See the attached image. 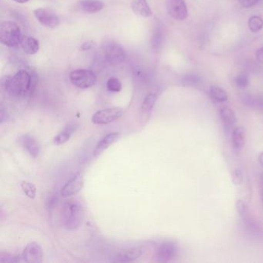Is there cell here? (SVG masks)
<instances>
[{"instance_id":"1","label":"cell","mask_w":263,"mask_h":263,"mask_svg":"<svg viewBox=\"0 0 263 263\" xmlns=\"http://www.w3.org/2000/svg\"><path fill=\"white\" fill-rule=\"evenodd\" d=\"M37 77L27 70H21L13 77H6L2 87L10 96L28 98L31 96L37 84Z\"/></svg>"},{"instance_id":"2","label":"cell","mask_w":263,"mask_h":263,"mask_svg":"<svg viewBox=\"0 0 263 263\" xmlns=\"http://www.w3.org/2000/svg\"><path fill=\"white\" fill-rule=\"evenodd\" d=\"M84 211L82 204L74 199L66 201L61 211V222L67 230L79 229L84 221Z\"/></svg>"},{"instance_id":"3","label":"cell","mask_w":263,"mask_h":263,"mask_svg":"<svg viewBox=\"0 0 263 263\" xmlns=\"http://www.w3.org/2000/svg\"><path fill=\"white\" fill-rule=\"evenodd\" d=\"M21 29L13 21H4L0 24V41L8 47H16L22 39Z\"/></svg>"},{"instance_id":"4","label":"cell","mask_w":263,"mask_h":263,"mask_svg":"<svg viewBox=\"0 0 263 263\" xmlns=\"http://www.w3.org/2000/svg\"><path fill=\"white\" fill-rule=\"evenodd\" d=\"M102 50L106 61L112 66L123 64L127 58V53L124 47L115 41H106L103 44Z\"/></svg>"},{"instance_id":"5","label":"cell","mask_w":263,"mask_h":263,"mask_svg":"<svg viewBox=\"0 0 263 263\" xmlns=\"http://www.w3.org/2000/svg\"><path fill=\"white\" fill-rule=\"evenodd\" d=\"M72 84L81 89H87L93 87L97 83V75L93 70L79 69L73 70L70 73Z\"/></svg>"},{"instance_id":"6","label":"cell","mask_w":263,"mask_h":263,"mask_svg":"<svg viewBox=\"0 0 263 263\" xmlns=\"http://www.w3.org/2000/svg\"><path fill=\"white\" fill-rule=\"evenodd\" d=\"M124 109L121 107L104 109L96 112L92 117V122L95 124H107L119 119L124 115Z\"/></svg>"},{"instance_id":"7","label":"cell","mask_w":263,"mask_h":263,"mask_svg":"<svg viewBox=\"0 0 263 263\" xmlns=\"http://www.w3.org/2000/svg\"><path fill=\"white\" fill-rule=\"evenodd\" d=\"M178 252L176 243L172 241H166L158 246L155 252V257L157 261L160 262H168L177 256Z\"/></svg>"},{"instance_id":"8","label":"cell","mask_w":263,"mask_h":263,"mask_svg":"<svg viewBox=\"0 0 263 263\" xmlns=\"http://www.w3.org/2000/svg\"><path fill=\"white\" fill-rule=\"evenodd\" d=\"M38 22L50 29H55L60 25V18L53 10L47 8H38L33 11Z\"/></svg>"},{"instance_id":"9","label":"cell","mask_w":263,"mask_h":263,"mask_svg":"<svg viewBox=\"0 0 263 263\" xmlns=\"http://www.w3.org/2000/svg\"><path fill=\"white\" fill-rule=\"evenodd\" d=\"M84 175L82 172H77L61 189V195L64 198L76 195L81 192L84 187Z\"/></svg>"},{"instance_id":"10","label":"cell","mask_w":263,"mask_h":263,"mask_svg":"<svg viewBox=\"0 0 263 263\" xmlns=\"http://www.w3.org/2000/svg\"><path fill=\"white\" fill-rule=\"evenodd\" d=\"M167 13L175 21H184L189 16L187 5L184 0H168Z\"/></svg>"},{"instance_id":"11","label":"cell","mask_w":263,"mask_h":263,"mask_svg":"<svg viewBox=\"0 0 263 263\" xmlns=\"http://www.w3.org/2000/svg\"><path fill=\"white\" fill-rule=\"evenodd\" d=\"M24 261L29 263H41L43 261V250L37 242L29 243L22 254Z\"/></svg>"},{"instance_id":"12","label":"cell","mask_w":263,"mask_h":263,"mask_svg":"<svg viewBox=\"0 0 263 263\" xmlns=\"http://www.w3.org/2000/svg\"><path fill=\"white\" fill-rule=\"evenodd\" d=\"M121 134L118 133V132H114V133L108 134V135H106L97 144L96 147H95V151H93V157L97 158V157L100 156L104 151L107 150L112 144L116 143L121 138Z\"/></svg>"},{"instance_id":"13","label":"cell","mask_w":263,"mask_h":263,"mask_svg":"<svg viewBox=\"0 0 263 263\" xmlns=\"http://www.w3.org/2000/svg\"><path fill=\"white\" fill-rule=\"evenodd\" d=\"M144 253V249L142 247H135L127 250L123 251L115 257L113 260L115 262H129L135 261L139 258Z\"/></svg>"},{"instance_id":"14","label":"cell","mask_w":263,"mask_h":263,"mask_svg":"<svg viewBox=\"0 0 263 263\" xmlns=\"http://www.w3.org/2000/svg\"><path fill=\"white\" fill-rule=\"evenodd\" d=\"M104 3L100 0H81L78 3V8L83 13L93 14L104 9Z\"/></svg>"},{"instance_id":"15","label":"cell","mask_w":263,"mask_h":263,"mask_svg":"<svg viewBox=\"0 0 263 263\" xmlns=\"http://www.w3.org/2000/svg\"><path fill=\"white\" fill-rule=\"evenodd\" d=\"M132 9L135 14L141 17L149 18L153 16V12L147 0H133Z\"/></svg>"},{"instance_id":"16","label":"cell","mask_w":263,"mask_h":263,"mask_svg":"<svg viewBox=\"0 0 263 263\" xmlns=\"http://www.w3.org/2000/svg\"><path fill=\"white\" fill-rule=\"evenodd\" d=\"M21 143L26 151L30 154V156L33 157V158L39 157L41 148H40L39 143L34 138L30 135H24L21 138Z\"/></svg>"},{"instance_id":"17","label":"cell","mask_w":263,"mask_h":263,"mask_svg":"<svg viewBox=\"0 0 263 263\" xmlns=\"http://www.w3.org/2000/svg\"><path fill=\"white\" fill-rule=\"evenodd\" d=\"M20 44L24 53L28 55L36 54L40 50L39 41L33 36H23Z\"/></svg>"},{"instance_id":"18","label":"cell","mask_w":263,"mask_h":263,"mask_svg":"<svg viewBox=\"0 0 263 263\" xmlns=\"http://www.w3.org/2000/svg\"><path fill=\"white\" fill-rule=\"evenodd\" d=\"M220 118L227 130H232L236 124L235 112L229 107H221L220 110Z\"/></svg>"},{"instance_id":"19","label":"cell","mask_w":263,"mask_h":263,"mask_svg":"<svg viewBox=\"0 0 263 263\" xmlns=\"http://www.w3.org/2000/svg\"><path fill=\"white\" fill-rule=\"evenodd\" d=\"M76 130L77 126L75 124H67L64 127V130L55 137L54 139H53V143L56 145H61V144H65L70 140V137L76 132Z\"/></svg>"},{"instance_id":"20","label":"cell","mask_w":263,"mask_h":263,"mask_svg":"<svg viewBox=\"0 0 263 263\" xmlns=\"http://www.w3.org/2000/svg\"><path fill=\"white\" fill-rule=\"evenodd\" d=\"M232 141L234 147L237 150L242 148L246 141V132L242 127H237L233 129L232 133Z\"/></svg>"},{"instance_id":"21","label":"cell","mask_w":263,"mask_h":263,"mask_svg":"<svg viewBox=\"0 0 263 263\" xmlns=\"http://www.w3.org/2000/svg\"><path fill=\"white\" fill-rule=\"evenodd\" d=\"M158 96L156 93H150L145 97V98L141 104V111L144 115H150L151 112L153 110L155 104H156Z\"/></svg>"},{"instance_id":"22","label":"cell","mask_w":263,"mask_h":263,"mask_svg":"<svg viewBox=\"0 0 263 263\" xmlns=\"http://www.w3.org/2000/svg\"><path fill=\"white\" fill-rule=\"evenodd\" d=\"M210 95L214 101L218 103H224L228 101V95L226 90L221 87L213 86L211 87Z\"/></svg>"},{"instance_id":"23","label":"cell","mask_w":263,"mask_h":263,"mask_svg":"<svg viewBox=\"0 0 263 263\" xmlns=\"http://www.w3.org/2000/svg\"><path fill=\"white\" fill-rule=\"evenodd\" d=\"M249 30L252 33H258L263 28V20L259 16H253L248 21Z\"/></svg>"},{"instance_id":"24","label":"cell","mask_w":263,"mask_h":263,"mask_svg":"<svg viewBox=\"0 0 263 263\" xmlns=\"http://www.w3.org/2000/svg\"><path fill=\"white\" fill-rule=\"evenodd\" d=\"M21 187H22L23 192L25 193L28 198L31 199H34L36 196V187L33 183L29 182V181H22L21 183Z\"/></svg>"},{"instance_id":"25","label":"cell","mask_w":263,"mask_h":263,"mask_svg":"<svg viewBox=\"0 0 263 263\" xmlns=\"http://www.w3.org/2000/svg\"><path fill=\"white\" fill-rule=\"evenodd\" d=\"M107 88L110 92H120L122 89V84L118 78H111L107 81Z\"/></svg>"},{"instance_id":"26","label":"cell","mask_w":263,"mask_h":263,"mask_svg":"<svg viewBox=\"0 0 263 263\" xmlns=\"http://www.w3.org/2000/svg\"><path fill=\"white\" fill-rule=\"evenodd\" d=\"M199 77L195 74L186 75L182 80L183 84L187 87H197L200 84Z\"/></svg>"},{"instance_id":"27","label":"cell","mask_w":263,"mask_h":263,"mask_svg":"<svg viewBox=\"0 0 263 263\" xmlns=\"http://www.w3.org/2000/svg\"><path fill=\"white\" fill-rule=\"evenodd\" d=\"M235 84L239 88H245L249 84V77L246 74H240L235 78Z\"/></svg>"},{"instance_id":"28","label":"cell","mask_w":263,"mask_h":263,"mask_svg":"<svg viewBox=\"0 0 263 263\" xmlns=\"http://www.w3.org/2000/svg\"><path fill=\"white\" fill-rule=\"evenodd\" d=\"M236 209L238 214H239L243 218H246V217H247L248 207L247 204H246L244 201H242V200H238V201H237Z\"/></svg>"},{"instance_id":"29","label":"cell","mask_w":263,"mask_h":263,"mask_svg":"<svg viewBox=\"0 0 263 263\" xmlns=\"http://www.w3.org/2000/svg\"><path fill=\"white\" fill-rule=\"evenodd\" d=\"M20 258L16 255H11L8 252H1L0 254V261L2 262H14V261H19Z\"/></svg>"},{"instance_id":"30","label":"cell","mask_w":263,"mask_h":263,"mask_svg":"<svg viewBox=\"0 0 263 263\" xmlns=\"http://www.w3.org/2000/svg\"><path fill=\"white\" fill-rule=\"evenodd\" d=\"M243 175L242 172L239 169H235L232 172V182L235 184V185H239L241 183L243 182Z\"/></svg>"},{"instance_id":"31","label":"cell","mask_w":263,"mask_h":263,"mask_svg":"<svg viewBox=\"0 0 263 263\" xmlns=\"http://www.w3.org/2000/svg\"><path fill=\"white\" fill-rule=\"evenodd\" d=\"M162 30L160 27H158L155 30V33H154V36L152 38L153 40V45L155 46V47H158L160 46V44H161V41H162Z\"/></svg>"},{"instance_id":"32","label":"cell","mask_w":263,"mask_h":263,"mask_svg":"<svg viewBox=\"0 0 263 263\" xmlns=\"http://www.w3.org/2000/svg\"><path fill=\"white\" fill-rule=\"evenodd\" d=\"M259 0H238L240 5L244 8H251L258 4Z\"/></svg>"},{"instance_id":"33","label":"cell","mask_w":263,"mask_h":263,"mask_svg":"<svg viewBox=\"0 0 263 263\" xmlns=\"http://www.w3.org/2000/svg\"><path fill=\"white\" fill-rule=\"evenodd\" d=\"M93 46H95V44H93V42H91V41H89V42L84 43V44H83L82 46L81 47V48H80V50H81V51L90 50L93 48Z\"/></svg>"},{"instance_id":"34","label":"cell","mask_w":263,"mask_h":263,"mask_svg":"<svg viewBox=\"0 0 263 263\" xmlns=\"http://www.w3.org/2000/svg\"><path fill=\"white\" fill-rule=\"evenodd\" d=\"M255 57H256L257 61L258 62L263 64V47L257 50L256 53H255Z\"/></svg>"},{"instance_id":"35","label":"cell","mask_w":263,"mask_h":263,"mask_svg":"<svg viewBox=\"0 0 263 263\" xmlns=\"http://www.w3.org/2000/svg\"><path fill=\"white\" fill-rule=\"evenodd\" d=\"M258 162H259L260 165H261V167H263V152H261V153L259 154V155H258Z\"/></svg>"},{"instance_id":"36","label":"cell","mask_w":263,"mask_h":263,"mask_svg":"<svg viewBox=\"0 0 263 263\" xmlns=\"http://www.w3.org/2000/svg\"><path fill=\"white\" fill-rule=\"evenodd\" d=\"M13 1H14V2L17 3V4H27V3H28L29 1H30V0H13Z\"/></svg>"},{"instance_id":"37","label":"cell","mask_w":263,"mask_h":263,"mask_svg":"<svg viewBox=\"0 0 263 263\" xmlns=\"http://www.w3.org/2000/svg\"><path fill=\"white\" fill-rule=\"evenodd\" d=\"M261 184L263 186V175L261 176Z\"/></svg>"},{"instance_id":"38","label":"cell","mask_w":263,"mask_h":263,"mask_svg":"<svg viewBox=\"0 0 263 263\" xmlns=\"http://www.w3.org/2000/svg\"><path fill=\"white\" fill-rule=\"evenodd\" d=\"M262 199H263V191H262Z\"/></svg>"}]
</instances>
